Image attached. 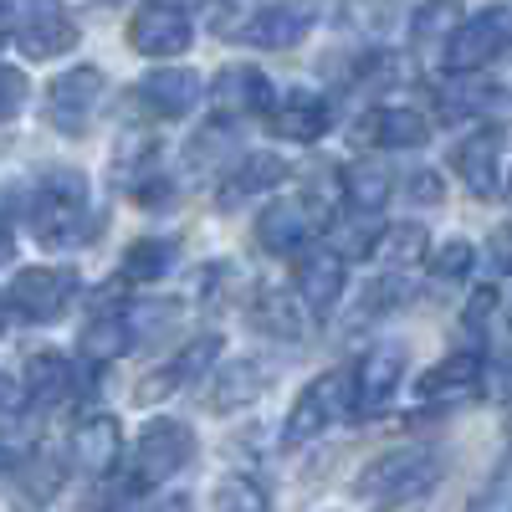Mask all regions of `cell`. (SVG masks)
Listing matches in <instances>:
<instances>
[{"instance_id":"1","label":"cell","mask_w":512,"mask_h":512,"mask_svg":"<svg viewBox=\"0 0 512 512\" xmlns=\"http://www.w3.org/2000/svg\"><path fill=\"white\" fill-rule=\"evenodd\" d=\"M26 221L41 246H77L93 231V190L82 169H47L26 200Z\"/></svg>"},{"instance_id":"2","label":"cell","mask_w":512,"mask_h":512,"mask_svg":"<svg viewBox=\"0 0 512 512\" xmlns=\"http://www.w3.org/2000/svg\"><path fill=\"white\" fill-rule=\"evenodd\" d=\"M436 482H441V456L436 451H420V446H405V451L374 456L364 472L354 477V492L369 507H400V502L425 497Z\"/></svg>"},{"instance_id":"3","label":"cell","mask_w":512,"mask_h":512,"mask_svg":"<svg viewBox=\"0 0 512 512\" xmlns=\"http://www.w3.org/2000/svg\"><path fill=\"white\" fill-rule=\"evenodd\" d=\"M344 415H354V369H328V374H318L308 390L292 400L282 436H287V446L318 441L328 425H338Z\"/></svg>"},{"instance_id":"4","label":"cell","mask_w":512,"mask_h":512,"mask_svg":"<svg viewBox=\"0 0 512 512\" xmlns=\"http://www.w3.org/2000/svg\"><path fill=\"white\" fill-rule=\"evenodd\" d=\"M190 456H195V431L185 420H149L144 431H139V441H134V492H144V487H159V482H169L175 472H185L190 466Z\"/></svg>"},{"instance_id":"5","label":"cell","mask_w":512,"mask_h":512,"mask_svg":"<svg viewBox=\"0 0 512 512\" xmlns=\"http://www.w3.org/2000/svg\"><path fill=\"white\" fill-rule=\"evenodd\" d=\"M98 103H103V72L98 67H72L47 88V123L57 134L77 139V134H88Z\"/></svg>"},{"instance_id":"6","label":"cell","mask_w":512,"mask_h":512,"mask_svg":"<svg viewBox=\"0 0 512 512\" xmlns=\"http://www.w3.org/2000/svg\"><path fill=\"white\" fill-rule=\"evenodd\" d=\"M318 231H323V210H318L308 195H297V200H272L262 216H256V246L272 251V256H292V251L313 246Z\"/></svg>"},{"instance_id":"7","label":"cell","mask_w":512,"mask_h":512,"mask_svg":"<svg viewBox=\"0 0 512 512\" xmlns=\"http://www.w3.org/2000/svg\"><path fill=\"white\" fill-rule=\"evenodd\" d=\"M6 297H11V308H16L21 318L52 323V318H62V313L72 308L77 277H72L67 267H26V272H16V282H11Z\"/></svg>"},{"instance_id":"8","label":"cell","mask_w":512,"mask_h":512,"mask_svg":"<svg viewBox=\"0 0 512 512\" xmlns=\"http://www.w3.org/2000/svg\"><path fill=\"white\" fill-rule=\"evenodd\" d=\"M128 47L139 57H180L190 47V16L169 0H149L128 21Z\"/></svg>"},{"instance_id":"9","label":"cell","mask_w":512,"mask_h":512,"mask_svg":"<svg viewBox=\"0 0 512 512\" xmlns=\"http://www.w3.org/2000/svg\"><path fill=\"white\" fill-rule=\"evenodd\" d=\"M16 41H21V52L31 62H47V57H62V52L77 47V26H72V16L57 6V0H26Z\"/></svg>"},{"instance_id":"10","label":"cell","mask_w":512,"mask_h":512,"mask_svg":"<svg viewBox=\"0 0 512 512\" xmlns=\"http://www.w3.org/2000/svg\"><path fill=\"white\" fill-rule=\"evenodd\" d=\"M497 52H512V41H507V11H487L477 21H461L446 36V67L451 72H477Z\"/></svg>"},{"instance_id":"11","label":"cell","mask_w":512,"mask_h":512,"mask_svg":"<svg viewBox=\"0 0 512 512\" xmlns=\"http://www.w3.org/2000/svg\"><path fill=\"white\" fill-rule=\"evenodd\" d=\"M405 384V354L395 344H379L354 364V415H379Z\"/></svg>"},{"instance_id":"12","label":"cell","mask_w":512,"mask_h":512,"mask_svg":"<svg viewBox=\"0 0 512 512\" xmlns=\"http://www.w3.org/2000/svg\"><path fill=\"white\" fill-rule=\"evenodd\" d=\"M221 359V333H200L195 344H185L175 359H164L144 384H139V400L144 405H154V400H164V395H175V390H185V384L195 379V374H210V364Z\"/></svg>"},{"instance_id":"13","label":"cell","mask_w":512,"mask_h":512,"mask_svg":"<svg viewBox=\"0 0 512 512\" xmlns=\"http://www.w3.org/2000/svg\"><path fill=\"white\" fill-rule=\"evenodd\" d=\"M210 103H216L226 118H251V113H267L272 108V82L262 67L251 62H231L216 72V82H210Z\"/></svg>"},{"instance_id":"14","label":"cell","mask_w":512,"mask_h":512,"mask_svg":"<svg viewBox=\"0 0 512 512\" xmlns=\"http://www.w3.org/2000/svg\"><path fill=\"white\" fill-rule=\"evenodd\" d=\"M297 297L308 313H328L344 297V256L328 246H303L297 256Z\"/></svg>"},{"instance_id":"15","label":"cell","mask_w":512,"mask_h":512,"mask_svg":"<svg viewBox=\"0 0 512 512\" xmlns=\"http://www.w3.org/2000/svg\"><path fill=\"white\" fill-rule=\"evenodd\" d=\"M477 384H482V354L461 349V354H446L441 364H431L415 379V400H425V405H446L456 395L466 400V395H477Z\"/></svg>"},{"instance_id":"16","label":"cell","mask_w":512,"mask_h":512,"mask_svg":"<svg viewBox=\"0 0 512 512\" xmlns=\"http://www.w3.org/2000/svg\"><path fill=\"white\" fill-rule=\"evenodd\" d=\"M497 159H502V128H472V134L456 139V149H451L456 180L472 195H492L497 190Z\"/></svg>"},{"instance_id":"17","label":"cell","mask_w":512,"mask_h":512,"mask_svg":"<svg viewBox=\"0 0 512 512\" xmlns=\"http://www.w3.org/2000/svg\"><path fill=\"white\" fill-rule=\"evenodd\" d=\"M313 31V6L308 0H287V6H262L256 16H246V26L236 31L251 47H297Z\"/></svg>"},{"instance_id":"18","label":"cell","mask_w":512,"mask_h":512,"mask_svg":"<svg viewBox=\"0 0 512 512\" xmlns=\"http://www.w3.org/2000/svg\"><path fill=\"white\" fill-rule=\"evenodd\" d=\"M272 113V134L277 139H292V144H318L323 134H328V98L323 93H313V88H292L277 108H267Z\"/></svg>"},{"instance_id":"19","label":"cell","mask_w":512,"mask_h":512,"mask_svg":"<svg viewBox=\"0 0 512 512\" xmlns=\"http://www.w3.org/2000/svg\"><path fill=\"white\" fill-rule=\"evenodd\" d=\"M431 123H425L415 108H369L354 128V144L364 149H415L425 144Z\"/></svg>"},{"instance_id":"20","label":"cell","mask_w":512,"mask_h":512,"mask_svg":"<svg viewBox=\"0 0 512 512\" xmlns=\"http://www.w3.org/2000/svg\"><path fill=\"white\" fill-rule=\"evenodd\" d=\"M72 461L88 477H108L113 466L123 461V431L113 415H88L72 425Z\"/></svg>"},{"instance_id":"21","label":"cell","mask_w":512,"mask_h":512,"mask_svg":"<svg viewBox=\"0 0 512 512\" xmlns=\"http://www.w3.org/2000/svg\"><path fill=\"white\" fill-rule=\"evenodd\" d=\"M200 72H190V67H159V72H149L144 82H139V98L159 113V118H185L195 103H200Z\"/></svg>"},{"instance_id":"22","label":"cell","mask_w":512,"mask_h":512,"mask_svg":"<svg viewBox=\"0 0 512 512\" xmlns=\"http://www.w3.org/2000/svg\"><path fill=\"white\" fill-rule=\"evenodd\" d=\"M82 359H88L93 369H103V364H113V359H123L128 349H134V333H128V313L123 308H108V303H98V313H93V323L82 328Z\"/></svg>"},{"instance_id":"23","label":"cell","mask_w":512,"mask_h":512,"mask_svg":"<svg viewBox=\"0 0 512 512\" xmlns=\"http://www.w3.org/2000/svg\"><path fill=\"white\" fill-rule=\"evenodd\" d=\"M282 180H287V159H277V154H241L236 169H231V180H226V190H221V205L231 210V205H241L251 195L282 185Z\"/></svg>"},{"instance_id":"24","label":"cell","mask_w":512,"mask_h":512,"mask_svg":"<svg viewBox=\"0 0 512 512\" xmlns=\"http://www.w3.org/2000/svg\"><path fill=\"white\" fill-rule=\"evenodd\" d=\"M390 190H395V180H390V169H379V164H349V169H338V195H344V205L359 210V216L384 210Z\"/></svg>"},{"instance_id":"25","label":"cell","mask_w":512,"mask_h":512,"mask_svg":"<svg viewBox=\"0 0 512 512\" xmlns=\"http://www.w3.org/2000/svg\"><path fill=\"white\" fill-rule=\"evenodd\" d=\"M21 390L31 405H62L72 395V364L62 354H31L26 374H21Z\"/></svg>"},{"instance_id":"26","label":"cell","mask_w":512,"mask_h":512,"mask_svg":"<svg viewBox=\"0 0 512 512\" xmlns=\"http://www.w3.org/2000/svg\"><path fill=\"white\" fill-rule=\"evenodd\" d=\"M262 369H256L251 359H236V364H226V369H216V384H210V405H216L221 415H231V410H241V405H251L256 395H262Z\"/></svg>"},{"instance_id":"27","label":"cell","mask_w":512,"mask_h":512,"mask_svg":"<svg viewBox=\"0 0 512 512\" xmlns=\"http://www.w3.org/2000/svg\"><path fill=\"white\" fill-rule=\"evenodd\" d=\"M369 251L379 256V262H390V267H415V262L431 256V236H425L420 221H400V226H384Z\"/></svg>"},{"instance_id":"28","label":"cell","mask_w":512,"mask_h":512,"mask_svg":"<svg viewBox=\"0 0 512 512\" xmlns=\"http://www.w3.org/2000/svg\"><path fill=\"white\" fill-rule=\"evenodd\" d=\"M175 241H164V236H144L123 251V277L128 282H159L169 267H175Z\"/></svg>"},{"instance_id":"29","label":"cell","mask_w":512,"mask_h":512,"mask_svg":"<svg viewBox=\"0 0 512 512\" xmlns=\"http://www.w3.org/2000/svg\"><path fill=\"white\" fill-rule=\"evenodd\" d=\"M456 26H461L456 0H425V6H415V16H410V36L415 41H446Z\"/></svg>"},{"instance_id":"30","label":"cell","mask_w":512,"mask_h":512,"mask_svg":"<svg viewBox=\"0 0 512 512\" xmlns=\"http://www.w3.org/2000/svg\"><path fill=\"white\" fill-rule=\"evenodd\" d=\"M226 154H236V128L221 118V123H205L200 134L190 139V149H185V159L195 164V169H205V159H210V169H216Z\"/></svg>"},{"instance_id":"31","label":"cell","mask_w":512,"mask_h":512,"mask_svg":"<svg viewBox=\"0 0 512 512\" xmlns=\"http://www.w3.org/2000/svg\"><path fill=\"white\" fill-rule=\"evenodd\" d=\"M216 512H272V502L251 477H226L216 487Z\"/></svg>"},{"instance_id":"32","label":"cell","mask_w":512,"mask_h":512,"mask_svg":"<svg viewBox=\"0 0 512 512\" xmlns=\"http://www.w3.org/2000/svg\"><path fill=\"white\" fill-rule=\"evenodd\" d=\"M472 262H477V251H472V241H461V236H451L436 256H431V272L441 277V282H451V277H466L472 272Z\"/></svg>"},{"instance_id":"33","label":"cell","mask_w":512,"mask_h":512,"mask_svg":"<svg viewBox=\"0 0 512 512\" xmlns=\"http://www.w3.org/2000/svg\"><path fill=\"white\" fill-rule=\"evenodd\" d=\"M256 318H262L277 338H303V328H297V313H292V303L287 297H277V292H262V308H256Z\"/></svg>"},{"instance_id":"34","label":"cell","mask_w":512,"mask_h":512,"mask_svg":"<svg viewBox=\"0 0 512 512\" xmlns=\"http://www.w3.org/2000/svg\"><path fill=\"white\" fill-rule=\"evenodd\" d=\"M57 482H62V466L57 461H47V456H36L31 466H26V497L31 502H52V492H57Z\"/></svg>"},{"instance_id":"35","label":"cell","mask_w":512,"mask_h":512,"mask_svg":"<svg viewBox=\"0 0 512 512\" xmlns=\"http://www.w3.org/2000/svg\"><path fill=\"white\" fill-rule=\"evenodd\" d=\"M26 103V77L16 67H0V118H16Z\"/></svg>"},{"instance_id":"36","label":"cell","mask_w":512,"mask_h":512,"mask_svg":"<svg viewBox=\"0 0 512 512\" xmlns=\"http://www.w3.org/2000/svg\"><path fill=\"white\" fill-rule=\"evenodd\" d=\"M492 308H497V287H477V297L466 303V328H472L477 338H482V328H487Z\"/></svg>"},{"instance_id":"37","label":"cell","mask_w":512,"mask_h":512,"mask_svg":"<svg viewBox=\"0 0 512 512\" xmlns=\"http://www.w3.org/2000/svg\"><path fill=\"white\" fill-rule=\"evenodd\" d=\"M492 267L497 272H512V226H497L492 231Z\"/></svg>"},{"instance_id":"38","label":"cell","mask_w":512,"mask_h":512,"mask_svg":"<svg viewBox=\"0 0 512 512\" xmlns=\"http://www.w3.org/2000/svg\"><path fill=\"white\" fill-rule=\"evenodd\" d=\"M410 195H420V200H441V180L431 175V169H425V175L410 180Z\"/></svg>"},{"instance_id":"39","label":"cell","mask_w":512,"mask_h":512,"mask_svg":"<svg viewBox=\"0 0 512 512\" xmlns=\"http://www.w3.org/2000/svg\"><path fill=\"white\" fill-rule=\"evenodd\" d=\"M6 31H11V0H0V41H6Z\"/></svg>"},{"instance_id":"40","label":"cell","mask_w":512,"mask_h":512,"mask_svg":"<svg viewBox=\"0 0 512 512\" xmlns=\"http://www.w3.org/2000/svg\"><path fill=\"white\" fill-rule=\"evenodd\" d=\"M6 256H11V226L0 221V262H6Z\"/></svg>"},{"instance_id":"41","label":"cell","mask_w":512,"mask_h":512,"mask_svg":"<svg viewBox=\"0 0 512 512\" xmlns=\"http://www.w3.org/2000/svg\"><path fill=\"white\" fill-rule=\"evenodd\" d=\"M6 472H11V451H6V446H0V477H6Z\"/></svg>"},{"instance_id":"42","label":"cell","mask_w":512,"mask_h":512,"mask_svg":"<svg viewBox=\"0 0 512 512\" xmlns=\"http://www.w3.org/2000/svg\"><path fill=\"white\" fill-rule=\"evenodd\" d=\"M88 6H118V0H88Z\"/></svg>"},{"instance_id":"43","label":"cell","mask_w":512,"mask_h":512,"mask_svg":"<svg viewBox=\"0 0 512 512\" xmlns=\"http://www.w3.org/2000/svg\"><path fill=\"white\" fill-rule=\"evenodd\" d=\"M175 512H190V507H185V502H180V507H175Z\"/></svg>"},{"instance_id":"44","label":"cell","mask_w":512,"mask_h":512,"mask_svg":"<svg viewBox=\"0 0 512 512\" xmlns=\"http://www.w3.org/2000/svg\"><path fill=\"white\" fill-rule=\"evenodd\" d=\"M0 328H6V318H0Z\"/></svg>"},{"instance_id":"45","label":"cell","mask_w":512,"mask_h":512,"mask_svg":"<svg viewBox=\"0 0 512 512\" xmlns=\"http://www.w3.org/2000/svg\"><path fill=\"white\" fill-rule=\"evenodd\" d=\"M507 190H512V180H507Z\"/></svg>"}]
</instances>
